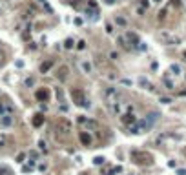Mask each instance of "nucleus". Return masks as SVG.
I'll return each mask as SVG.
<instances>
[{"instance_id":"f257e3e1","label":"nucleus","mask_w":186,"mask_h":175,"mask_svg":"<svg viewBox=\"0 0 186 175\" xmlns=\"http://www.w3.org/2000/svg\"><path fill=\"white\" fill-rule=\"evenodd\" d=\"M120 100V93L117 91V88H108V89L104 91V102H106V106H113V104H117Z\"/></svg>"},{"instance_id":"f03ea898","label":"nucleus","mask_w":186,"mask_h":175,"mask_svg":"<svg viewBox=\"0 0 186 175\" xmlns=\"http://www.w3.org/2000/svg\"><path fill=\"white\" fill-rule=\"evenodd\" d=\"M71 97H73V102L77 106H80V108H88V106H90V102H88V99H86V95H84L82 89H73Z\"/></svg>"},{"instance_id":"7ed1b4c3","label":"nucleus","mask_w":186,"mask_h":175,"mask_svg":"<svg viewBox=\"0 0 186 175\" xmlns=\"http://www.w3.org/2000/svg\"><path fill=\"white\" fill-rule=\"evenodd\" d=\"M131 159L137 164H151V155L146 151H131Z\"/></svg>"},{"instance_id":"20e7f679","label":"nucleus","mask_w":186,"mask_h":175,"mask_svg":"<svg viewBox=\"0 0 186 175\" xmlns=\"http://www.w3.org/2000/svg\"><path fill=\"white\" fill-rule=\"evenodd\" d=\"M159 38H161L164 44H168V46H175V44H179V42H181V38H179V36L170 35V33H166V31H162V33L159 35Z\"/></svg>"},{"instance_id":"39448f33","label":"nucleus","mask_w":186,"mask_h":175,"mask_svg":"<svg viewBox=\"0 0 186 175\" xmlns=\"http://www.w3.org/2000/svg\"><path fill=\"white\" fill-rule=\"evenodd\" d=\"M57 130L62 131V133H69V131H71V122L62 119V121H58V124H57Z\"/></svg>"},{"instance_id":"423d86ee","label":"nucleus","mask_w":186,"mask_h":175,"mask_svg":"<svg viewBox=\"0 0 186 175\" xmlns=\"http://www.w3.org/2000/svg\"><path fill=\"white\" fill-rule=\"evenodd\" d=\"M11 124H13V117L11 115H2V117H0V126L7 128V126H11Z\"/></svg>"},{"instance_id":"0eeeda50","label":"nucleus","mask_w":186,"mask_h":175,"mask_svg":"<svg viewBox=\"0 0 186 175\" xmlns=\"http://www.w3.org/2000/svg\"><path fill=\"white\" fill-rule=\"evenodd\" d=\"M68 71H69L68 66H60V70H58V73H57V75H58V80H62V82L66 80V79H68Z\"/></svg>"},{"instance_id":"6e6552de","label":"nucleus","mask_w":186,"mask_h":175,"mask_svg":"<svg viewBox=\"0 0 186 175\" xmlns=\"http://www.w3.org/2000/svg\"><path fill=\"white\" fill-rule=\"evenodd\" d=\"M122 122L124 124H135L137 119H135V115H133V113H126V115H122Z\"/></svg>"},{"instance_id":"1a4fd4ad","label":"nucleus","mask_w":186,"mask_h":175,"mask_svg":"<svg viewBox=\"0 0 186 175\" xmlns=\"http://www.w3.org/2000/svg\"><path fill=\"white\" fill-rule=\"evenodd\" d=\"M42 124H44V115L42 113H37L35 117H33V126L35 128H40Z\"/></svg>"},{"instance_id":"9d476101","label":"nucleus","mask_w":186,"mask_h":175,"mask_svg":"<svg viewBox=\"0 0 186 175\" xmlns=\"http://www.w3.org/2000/svg\"><path fill=\"white\" fill-rule=\"evenodd\" d=\"M37 99H38V100H48L49 99V91L46 89V88H44V89H38V91H37Z\"/></svg>"},{"instance_id":"9b49d317","label":"nucleus","mask_w":186,"mask_h":175,"mask_svg":"<svg viewBox=\"0 0 186 175\" xmlns=\"http://www.w3.org/2000/svg\"><path fill=\"white\" fill-rule=\"evenodd\" d=\"M80 142L84 146H90L91 144V135H90V133H86V131H82L80 133Z\"/></svg>"},{"instance_id":"f8f14e48","label":"nucleus","mask_w":186,"mask_h":175,"mask_svg":"<svg viewBox=\"0 0 186 175\" xmlns=\"http://www.w3.org/2000/svg\"><path fill=\"white\" fill-rule=\"evenodd\" d=\"M126 38L130 40V42H133V46H137V48H139V44H141V40H139V36H137L135 33H128V35H126Z\"/></svg>"},{"instance_id":"ddd939ff","label":"nucleus","mask_w":186,"mask_h":175,"mask_svg":"<svg viewBox=\"0 0 186 175\" xmlns=\"http://www.w3.org/2000/svg\"><path fill=\"white\" fill-rule=\"evenodd\" d=\"M11 111H13L11 106H4V104H0V117H2V115H11Z\"/></svg>"},{"instance_id":"4468645a","label":"nucleus","mask_w":186,"mask_h":175,"mask_svg":"<svg viewBox=\"0 0 186 175\" xmlns=\"http://www.w3.org/2000/svg\"><path fill=\"white\" fill-rule=\"evenodd\" d=\"M80 68H82L84 73H91V62L90 60H82L80 62Z\"/></svg>"},{"instance_id":"2eb2a0df","label":"nucleus","mask_w":186,"mask_h":175,"mask_svg":"<svg viewBox=\"0 0 186 175\" xmlns=\"http://www.w3.org/2000/svg\"><path fill=\"white\" fill-rule=\"evenodd\" d=\"M51 66H53V62H51V60H48V62H44L42 66H40V71H42V73H48V71L51 70Z\"/></svg>"},{"instance_id":"dca6fc26","label":"nucleus","mask_w":186,"mask_h":175,"mask_svg":"<svg viewBox=\"0 0 186 175\" xmlns=\"http://www.w3.org/2000/svg\"><path fill=\"white\" fill-rule=\"evenodd\" d=\"M33 168H35V160H29V164H26V166L22 168V172H24V173H27V172H31Z\"/></svg>"},{"instance_id":"f3484780","label":"nucleus","mask_w":186,"mask_h":175,"mask_svg":"<svg viewBox=\"0 0 186 175\" xmlns=\"http://www.w3.org/2000/svg\"><path fill=\"white\" fill-rule=\"evenodd\" d=\"M84 126L88 128V130H95V128H97V122L95 121H84Z\"/></svg>"},{"instance_id":"a211bd4d","label":"nucleus","mask_w":186,"mask_h":175,"mask_svg":"<svg viewBox=\"0 0 186 175\" xmlns=\"http://www.w3.org/2000/svg\"><path fill=\"white\" fill-rule=\"evenodd\" d=\"M0 175H13V172L7 166H0Z\"/></svg>"},{"instance_id":"6ab92c4d","label":"nucleus","mask_w":186,"mask_h":175,"mask_svg":"<svg viewBox=\"0 0 186 175\" xmlns=\"http://www.w3.org/2000/svg\"><path fill=\"white\" fill-rule=\"evenodd\" d=\"M73 44H75V42H73V38H66V42H64V48H66V49H71Z\"/></svg>"},{"instance_id":"aec40b11","label":"nucleus","mask_w":186,"mask_h":175,"mask_svg":"<svg viewBox=\"0 0 186 175\" xmlns=\"http://www.w3.org/2000/svg\"><path fill=\"white\" fill-rule=\"evenodd\" d=\"M171 71H173L175 75H179V73H181V66H179V64H171Z\"/></svg>"},{"instance_id":"412c9836","label":"nucleus","mask_w":186,"mask_h":175,"mask_svg":"<svg viewBox=\"0 0 186 175\" xmlns=\"http://www.w3.org/2000/svg\"><path fill=\"white\" fill-rule=\"evenodd\" d=\"M93 162H95L97 166H100V164H104V157H95V159H93Z\"/></svg>"},{"instance_id":"4be33fe9","label":"nucleus","mask_w":186,"mask_h":175,"mask_svg":"<svg viewBox=\"0 0 186 175\" xmlns=\"http://www.w3.org/2000/svg\"><path fill=\"white\" fill-rule=\"evenodd\" d=\"M57 99L60 100V102H64V93H62L60 89H57Z\"/></svg>"},{"instance_id":"5701e85b","label":"nucleus","mask_w":186,"mask_h":175,"mask_svg":"<svg viewBox=\"0 0 186 175\" xmlns=\"http://www.w3.org/2000/svg\"><path fill=\"white\" fill-rule=\"evenodd\" d=\"M77 48H78V49H84V48H86V40H78Z\"/></svg>"},{"instance_id":"b1692460","label":"nucleus","mask_w":186,"mask_h":175,"mask_svg":"<svg viewBox=\"0 0 186 175\" xmlns=\"http://www.w3.org/2000/svg\"><path fill=\"white\" fill-rule=\"evenodd\" d=\"M161 102H162V104H170L171 99H170V97H161Z\"/></svg>"},{"instance_id":"393cba45","label":"nucleus","mask_w":186,"mask_h":175,"mask_svg":"<svg viewBox=\"0 0 186 175\" xmlns=\"http://www.w3.org/2000/svg\"><path fill=\"white\" fill-rule=\"evenodd\" d=\"M164 84L168 86V89H173V82H171V80H168V79H164Z\"/></svg>"},{"instance_id":"a878e982","label":"nucleus","mask_w":186,"mask_h":175,"mask_svg":"<svg viewBox=\"0 0 186 175\" xmlns=\"http://www.w3.org/2000/svg\"><path fill=\"white\" fill-rule=\"evenodd\" d=\"M38 146H40V150H42V151H48V146H46V142H44V140H40V142H38Z\"/></svg>"},{"instance_id":"bb28decb","label":"nucleus","mask_w":186,"mask_h":175,"mask_svg":"<svg viewBox=\"0 0 186 175\" xmlns=\"http://www.w3.org/2000/svg\"><path fill=\"white\" fill-rule=\"evenodd\" d=\"M24 157H26L24 153H18L17 155V162H24Z\"/></svg>"},{"instance_id":"cd10ccee","label":"nucleus","mask_w":186,"mask_h":175,"mask_svg":"<svg viewBox=\"0 0 186 175\" xmlns=\"http://www.w3.org/2000/svg\"><path fill=\"white\" fill-rule=\"evenodd\" d=\"M117 24H119V26H126V20H124V18H120V17H119V18H117Z\"/></svg>"},{"instance_id":"c85d7f7f","label":"nucleus","mask_w":186,"mask_h":175,"mask_svg":"<svg viewBox=\"0 0 186 175\" xmlns=\"http://www.w3.org/2000/svg\"><path fill=\"white\" fill-rule=\"evenodd\" d=\"M33 84H35L33 79H26V86H33Z\"/></svg>"},{"instance_id":"c756f323","label":"nucleus","mask_w":186,"mask_h":175,"mask_svg":"<svg viewBox=\"0 0 186 175\" xmlns=\"http://www.w3.org/2000/svg\"><path fill=\"white\" fill-rule=\"evenodd\" d=\"M106 31H108V33H113V27H111V24H106Z\"/></svg>"},{"instance_id":"7c9ffc66","label":"nucleus","mask_w":186,"mask_h":175,"mask_svg":"<svg viewBox=\"0 0 186 175\" xmlns=\"http://www.w3.org/2000/svg\"><path fill=\"white\" fill-rule=\"evenodd\" d=\"M177 175H186V170H183V168L177 170Z\"/></svg>"},{"instance_id":"2f4dec72","label":"nucleus","mask_w":186,"mask_h":175,"mask_svg":"<svg viewBox=\"0 0 186 175\" xmlns=\"http://www.w3.org/2000/svg\"><path fill=\"white\" fill-rule=\"evenodd\" d=\"M46 168H48L46 164H40V166H38V170H40V172H46Z\"/></svg>"},{"instance_id":"473e14b6","label":"nucleus","mask_w":186,"mask_h":175,"mask_svg":"<svg viewBox=\"0 0 186 175\" xmlns=\"http://www.w3.org/2000/svg\"><path fill=\"white\" fill-rule=\"evenodd\" d=\"M2 64H4V53L0 51V66H2Z\"/></svg>"},{"instance_id":"72a5a7b5","label":"nucleus","mask_w":186,"mask_h":175,"mask_svg":"<svg viewBox=\"0 0 186 175\" xmlns=\"http://www.w3.org/2000/svg\"><path fill=\"white\" fill-rule=\"evenodd\" d=\"M106 2H108V4H115V0H106Z\"/></svg>"},{"instance_id":"f704fd0d","label":"nucleus","mask_w":186,"mask_h":175,"mask_svg":"<svg viewBox=\"0 0 186 175\" xmlns=\"http://www.w3.org/2000/svg\"><path fill=\"white\" fill-rule=\"evenodd\" d=\"M183 55H184V58H186V49H184V53H183Z\"/></svg>"},{"instance_id":"c9c22d12","label":"nucleus","mask_w":186,"mask_h":175,"mask_svg":"<svg viewBox=\"0 0 186 175\" xmlns=\"http://www.w3.org/2000/svg\"><path fill=\"white\" fill-rule=\"evenodd\" d=\"M183 153H184V155H186V148H184V150H183Z\"/></svg>"},{"instance_id":"e433bc0d","label":"nucleus","mask_w":186,"mask_h":175,"mask_svg":"<svg viewBox=\"0 0 186 175\" xmlns=\"http://www.w3.org/2000/svg\"><path fill=\"white\" fill-rule=\"evenodd\" d=\"M80 175H86V173H80Z\"/></svg>"}]
</instances>
